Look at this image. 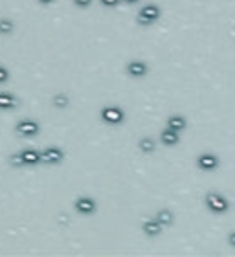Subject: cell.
Instances as JSON below:
<instances>
[{
    "label": "cell",
    "instance_id": "obj_1",
    "mask_svg": "<svg viewBox=\"0 0 235 257\" xmlns=\"http://www.w3.org/2000/svg\"><path fill=\"white\" fill-rule=\"evenodd\" d=\"M204 202H206V208H208L212 213H215V215H222V213H226L228 210H230L228 198L224 197L222 193H217V191L206 193Z\"/></svg>",
    "mask_w": 235,
    "mask_h": 257
},
{
    "label": "cell",
    "instance_id": "obj_2",
    "mask_svg": "<svg viewBox=\"0 0 235 257\" xmlns=\"http://www.w3.org/2000/svg\"><path fill=\"white\" fill-rule=\"evenodd\" d=\"M101 120L105 121L107 125H122L125 121V110L118 105H107L101 108Z\"/></svg>",
    "mask_w": 235,
    "mask_h": 257
},
{
    "label": "cell",
    "instance_id": "obj_3",
    "mask_svg": "<svg viewBox=\"0 0 235 257\" xmlns=\"http://www.w3.org/2000/svg\"><path fill=\"white\" fill-rule=\"evenodd\" d=\"M160 15H162V9L156 4H145L144 8H140V11H138V22L149 26V24L156 22Z\"/></svg>",
    "mask_w": 235,
    "mask_h": 257
},
{
    "label": "cell",
    "instance_id": "obj_4",
    "mask_svg": "<svg viewBox=\"0 0 235 257\" xmlns=\"http://www.w3.org/2000/svg\"><path fill=\"white\" fill-rule=\"evenodd\" d=\"M15 130L24 138H33L41 132V125H39V121L30 120V118H24V120H21L15 125Z\"/></svg>",
    "mask_w": 235,
    "mask_h": 257
},
{
    "label": "cell",
    "instance_id": "obj_5",
    "mask_svg": "<svg viewBox=\"0 0 235 257\" xmlns=\"http://www.w3.org/2000/svg\"><path fill=\"white\" fill-rule=\"evenodd\" d=\"M197 166H198V169H200V171L210 173V171L219 169L220 160H219V156H217V154H213V152H202V154H198Z\"/></svg>",
    "mask_w": 235,
    "mask_h": 257
},
{
    "label": "cell",
    "instance_id": "obj_6",
    "mask_svg": "<svg viewBox=\"0 0 235 257\" xmlns=\"http://www.w3.org/2000/svg\"><path fill=\"white\" fill-rule=\"evenodd\" d=\"M74 210L79 215H94L98 210V202L92 197H77L76 202H74Z\"/></svg>",
    "mask_w": 235,
    "mask_h": 257
},
{
    "label": "cell",
    "instance_id": "obj_7",
    "mask_svg": "<svg viewBox=\"0 0 235 257\" xmlns=\"http://www.w3.org/2000/svg\"><path fill=\"white\" fill-rule=\"evenodd\" d=\"M43 152V162L44 164H50V166H55V164H61L63 158H64V152H63L61 147H57V145H50V147H46Z\"/></svg>",
    "mask_w": 235,
    "mask_h": 257
},
{
    "label": "cell",
    "instance_id": "obj_8",
    "mask_svg": "<svg viewBox=\"0 0 235 257\" xmlns=\"http://www.w3.org/2000/svg\"><path fill=\"white\" fill-rule=\"evenodd\" d=\"M125 70H127V74H129L130 77L142 79V77L147 76L149 66H147V63H144V61H130V63H127Z\"/></svg>",
    "mask_w": 235,
    "mask_h": 257
},
{
    "label": "cell",
    "instance_id": "obj_9",
    "mask_svg": "<svg viewBox=\"0 0 235 257\" xmlns=\"http://www.w3.org/2000/svg\"><path fill=\"white\" fill-rule=\"evenodd\" d=\"M142 230H144V234L147 235V237H158V235L162 234L164 226H162V224H160V220L154 217V219L144 220V224H142Z\"/></svg>",
    "mask_w": 235,
    "mask_h": 257
},
{
    "label": "cell",
    "instance_id": "obj_10",
    "mask_svg": "<svg viewBox=\"0 0 235 257\" xmlns=\"http://www.w3.org/2000/svg\"><path fill=\"white\" fill-rule=\"evenodd\" d=\"M178 134H180V132H176L173 128L166 127L162 132H160V142L164 145H167V147H173V145H176L180 142V136H178Z\"/></svg>",
    "mask_w": 235,
    "mask_h": 257
},
{
    "label": "cell",
    "instance_id": "obj_11",
    "mask_svg": "<svg viewBox=\"0 0 235 257\" xmlns=\"http://www.w3.org/2000/svg\"><path fill=\"white\" fill-rule=\"evenodd\" d=\"M21 154H22L24 166H37L43 162V152L37 149H24Z\"/></svg>",
    "mask_w": 235,
    "mask_h": 257
},
{
    "label": "cell",
    "instance_id": "obj_12",
    "mask_svg": "<svg viewBox=\"0 0 235 257\" xmlns=\"http://www.w3.org/2000/svg\"><path fill=\"white\" fill-rule=\"evenodd\" d=\"M19 105V98L11 92H0V110H11Z\"/></svg>",
    "mask_w": 235,
    "mask_h": 257
},
{
    "label": "cell",
    "instance_id": "obj_13",
    "mask_svg": "<svg viewBox=\"0 0 235 257\" xmlns=\"http://www.w3.org/2000/svg\"><path fill=\"white\" fill-rule=\"evenodd\" d=\"M167 127L176 130V132H182L184 128L188 127V120L184 116H180V114H173V116L167 118Z\"/></svg>",
    "mask_w": 235,
    "mask_h": 257
},
{
    "label": "cell",
    "instance_id": "obj_14",
    "mask_svg": "<svg viewBox=\"0 0 235 257\" xmlns=\"http://www.w3.org/2000/svg\"><path fill=\"white\" fill-rule=\"evenodd\" d=\"M138 147H140V151L144 152V154H152V152H154V149H156V142H154L151 136H145V138H142V140H140Z\"/></svg>",
    "mask_w": 235,
    "mask_h": 257
},
{
    "label": "cell",
    "instance_id": "obj_15",
    "mask_svg": "<svg viewBox=\"0 0 235 257\" xmlns=\"http://www.w3.org/2000/svg\"><path fill=\"white\" fill-rule=\"evenodd\" d=\"M154 217L160 220V224H162V226H171V224H173V220H174V215L169 212V210H160Z\"/></svg>",
    "mask_w": 235,
    "mask_h": 257
},
{
    "label": "cell",
    "instance_id": "obj_16",
    "mask_svg": "<svg viewBox=\"0 0 235 257\" xmlns=\"http://www.w3.org/2000/svg\"><path fill=\"white\" fill-rule=\"evenodd\" d=\"M15 31V22L11 19H0V35H11Z\"/></svg>",
    "mask_w": 235,
    "mask_h": 257
},
{
    "label": "cell",
    "instance_id": "obj_17",
    "mask_svg": "<svg viewBox=\"0 0 235 257\" xmlns=\"http://www.w3.org/2000/svg\"><path fill=\"white\" fill-rule=\"evenodd\" d=\"M52 103H53V107H55V108L64 110V108L70 105V99H68V96H66V94H57V96H53Z\"/></svg>",
    "mask_w": 235,
    "mask_h": 257
},
{
    "label": "cell",
    "instance_id": "obj_18",
    "mask_svg": "<svg viewBox=\"0 0 235 257\" xmlns=\"http://www.w3.org/2000/svg\"><path fill=\"white\" fill-rule=\"evenodd\" d=\"M9 162H11V166H15V167H24V160H22V154H21V152H19V154H11Z\"/></svg>",
    "mask_w": 235,
    "mask_h": 257
},
{
    "label": "cell",
    "instance_id": "obj_19",
    "mask_svg": "<svg viewBox=\"0 0 235 257\" xmlns=\"http://www.w3.org/2000/svg\"><path fill=\"white\" fill-rule=\"evenodd\" d=\"M8 81H9V70L4 64H0V85L8 83Z\"/></svg>",
    "mask_w": 235,
    "mask_h": 257
},
{
    "label": "cell",
    "instance_id": "obj_20",
    "mask_svg": "<svg viewBox=\"0 0 235 257\" xmlns=\"http://www.w3.org/2000/svg\"><path fill=\"white\" fill-rule=\"evenodd\" d=\"M74 4H76V8L79 9H86V8H90V4H92V0H72Z\"/></svg>",
    "mask_w": 235,
    "mask_h": 257
},
{
    "label": "cell",
    "instance_id": "obj_21",
    "mask_svg": "<svg viewBox=\"0 0 235 257\" xmlns=\"http://www.w3.org/2000/svg\"><path fill=\"white\" fill-rule=\"evenodd\" d=\"M99 2H101L105 8H116V6H118L122 0H99Z\"/></svg>",
    "mask_w": 235,
    "mask_h": 257
},
{
    "label": "cell",
    "instance_id": "obj_22",
    "mask_svg": "<svg viewBox=\"0 0 235 257\" xmlns=\"http://www.w3.org/2000/svg\"><path fill=\"white\" fill-rule=\"evenodd\" d=\"M228 244H230V246H234V248H235V230H234V232H232L230 235H228Z\"/></svg>",
    "mask_w": 235,
    "mask_h": 257
},
{
    "label": "cell",
    "instance_id": "obj_23",
    "mask_svg": "<svg viewBox=\"0 0 235 257\" xmlns=\"http://www.w3.org/2000/svg\"><path fill=\"white\" fill-rule=\"evenodd\" d=\"M37 2L41 4V6H44V8H48V6H52L55 0H37Z\"/></svg>",
    "mask_w": 235,
    "mask_h": 257
},
{
    "label": "cell",
    "instance_id": "obj_24",
    "mask_svg": "<svg viewBox=\"0 0 235 257\" xmlns=\"http://www.w3.org/2000/svg\"><path fill=\"white\" fill-rule=\"evenodd\" d=\"M123 2H127V4H136V2H140V0H123Z\"/></svg>",
    "mask_w": 235,
    "mask_h": 257
}]
</instances>
